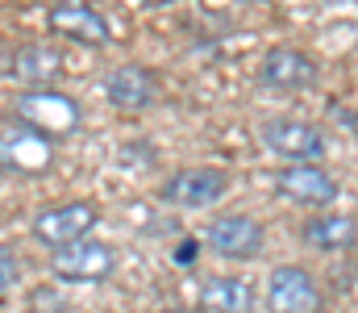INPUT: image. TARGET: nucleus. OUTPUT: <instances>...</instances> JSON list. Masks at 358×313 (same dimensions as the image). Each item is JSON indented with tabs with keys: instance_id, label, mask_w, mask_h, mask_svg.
<instances>
[{
	"instance_id": "1",
	"label": "nucleus",
	"mask_w": 358,
	"mask_h": 313,
	"mask_svg": "<svg viewBox=\"0 0 358 313\" xmlns=\"http://www.w3.org/2000/svg\"><path fill=\"white\" fill-rule=\"evenodd\" d=\"M13 117L59 142V138H71L80 130V101L67 92H55V88H25L13 101Z\"/></svg>"
},
{
	"instance_id": "2",
	"label": "nucleus",
	"mask_w": 358,
	"mask_h": 313,
	"mask_svg": "<svg viewBox=\"0 0 358 313\" xmlns=\"http://www.w3.org/2000/svg\"><path fill=\"white\" fill-rule=\"evenodd\" d=\"M55 167V138L38 134L34 125H8L0 130V172L13 176H42Z\"/></svg>"
},
{
	"instance_id": "3",
	"label": "nucleus",
	"mask_w": 358,
	"mask_h": 313,
	"mask_svg": "<svg viewBox=\"0 0 358 313\" xmlns=\"http://www.w3.org/2000/svg\"><path fill=\"white\" fill-rule=\"evenodd\" d=\"M117 267V251L108 242H96V238H80L71 246H59L50 255V272L59 280H71V284H96V280H108Z\"/></svg>"
},
{
	"instance_id": "4",
	"label": "nucleus",
	"mask_w": 358,
	"mask_h": 313,
	"mask_svg": "<svg viewBox=\"0 0 358 313\" xmlns=\"http://www.w3.org/2000/svg\"><path fill=\"white\" fill-rule=\"evenodd\" d=\"M200 238L221 259H255L263 251V242H267L263 225L255 217H246V213H221V217H213Z\"/></svg>"
},
{
	"instance_id": "5",
	"label": "nucleus",
	"mask_w": 358,
	"mask_h": 313,
	"mask_svg": "<svg viewBox=\"0 0 358 313\" xmlns=\"http://www.w3.org/2000/svg\"><path fill=\"white\" fill-rule=\"evenodd\" d=\"M96 217H100V209L92 205V201H67V205H55V209H46V213L34 217V238H38L42 246H50V251L71 246V242L88 238L92 225H96Z\"/></svg>"
},
{
	"instance_id": "6",
	"label": "nucleus",
	"mask_w": 358,
	"mask_h": 313,
	"mask_svg": "<svg viewBox=\"0 0 358 313\" xmlns=\"http://www.w3.org/2000/svg\"><path fill=\"white\" fill-rule=\"evenodd\" d=\"M263 146L287 163H317L325 155V134L296 117H271L263 121Z\"/></svg>"
},
{
	"instance_id": "7",
	"label": "nucleus",
	"mask_w": 358,
	"mask_h": 313,
	"mask_svg": "<svg viewBox=\"0 0 358 313\" xmlns=\"http://www.w3.org/2000/svg\"><path fill=\"white\" fill-rule=\"evenodd\" d=\"M275 193L300 209H329L338 201V180L317 163H292L275 176Z\"/></svg>"
},
{
	"instance_id": "8",
	"label": "nucleus",
	"mask_w": 358,
	"mask_h": 313,
	"mask_svg": "<svg viewBox=\"0 0 358 313\" xmlns=\"http://www.w3.org/2000/svg\"><path fill=\"white\" fill-rule=\"evenodd\" d=\"M267 309L271 313H321V288L317 280L296 267V263H283L275 267L267 280Z\"/></svg>"
},
{
	"instance_id": "9",
	"label": "nucleus",
	"mask_w": 358,
	"mask_h": 313,
	"mask_svg": "<svg viewBox=\"0 0 358 313\" xmlns=\"http://www.w3.org/2000/svg\"><path fill=\"white\" fill-rule=\"evenodd\" d=\"M104 97L117 113H142L159 101V76L138 63H121L104 76Z\"/></svg>"
},
{
	"instance_id": "10",
	"label": "nucleus",
	"mask_w": 358,
	"mask_h": 313,
	"mask_svg": "<svg viewBox=\"0 0 358 313\" xmlns=\"http://www.w3.org/2000/svg\"><path fill=\"white\" fill-rule=\"evenodd\" d=\"M46 21H50L55 34H63V38H71V42H84V46H104V42L113 38L104 13L92 8V4H84V0H59V4H50Z\"/></svg>"
},
{
	"instance_id": "11",
	"label": "nucleus",
	"mask_w": 358,
	"mask_h": 313,
	"mask_svg": "<svg viewBox=\"0 0 358 313\" xmlns=\"http://www.w3.org/2000/svg\"><path fill=\"white\" fill-rule=\"evenodd\" d=\"M225 188H229V176L221 167H183L163 184V197L183 209H204L213 201H221Z\"/></svg>"
},
{
	"instance_id": "12",
	"label": "nucleus",
	"mask_w": 358,
	"mask_h": 313,
	"mask_svg": "<svg viewBox=\"0 0 358 313\" xmlns=\"http://www.w3.org/2000/svg\"><path fill=\"white\" fill-rule=\"evenodd\" d=\"M8 80L25 84V88H55V80L63 76V55L46 42H29V46H17L8 55V67H4Z\"/></svg>"
},
{
	"instance_id": "13",
	"label": "nucleus",
	"mask_w": 358,
	"mask_h": 313,
	"mask_svg": "<svg viewBox=\"0 0 358 313\" xmlns=\"http://www.w3.org/2000/svg\"><path fill=\"white\" fill-rule=\"evenodd\" d=\"M259 80L271 84V88H287V92L313 88L317 84V63L296 46H275V50H267V59L259 67Z\"/></svg>"
},
{
	"instance_id": "14",
	"label": "nucleus",
	"mask_w": 358,
	"mask_h": 313,
	"mask_svg": "<svg viewBox=\"0 0 358 313\" xmlns=\"http://www.w3.org/2000/svg\"><path fill=\"white\" fill-rule=\"evenodd\" d=\"M300 238L317 251H350L358 242V221L346 217V213H321V217L304 221Z\"/></svg>"
},
{
	"instance_id": "15",
	"label": "nucleus",
	"mask_w": 358,
	"mask_h": 313,
	"mask_svg": "<svg viewBox=\"0 0 358 313\" xmlns=\"http://www.w3.org/2000/svg\"><path fill=\"white\" fill-rule=\"evenodd\" d=\"M200 305L208 313H255V288L238 276H213L200 284Z\"/></svg>"
},
{
	"instance_id": "16",
	"label": "nucleus",
	"mask_w": 358,
	"mask_h": 313,
	"mask_svg": "<svg viewBox=\"0 0 358 313\" xmlns=\"http://www.w3.org/2000/svg\"><path fill=\"white\" fill-rule=\"evenodd\" d=\"M17 276H21V267H17V255L0 242V293H8L13 284H17Z\"/></svg>"
},
{
	"instance_id": "17",
	"label": "nucleus",
	"mask_w": 358,
	"mask_h": 313,
	"mask_svg": "<svg viewBox=\"0 0 358 313\" xmlns=\"http://www.w3.org/2000/svg\"><path fill=\"white\" fill-rule=\"evenodd\" d=\"M192 255H196V242H183V246H179V259H183V263H187V259H192Z\"/></svg>"
},
{
	"instance_id": "18",
	"label": "nucleus",
	"mask_w": 358,
	"mask_h": 313,
	"mask_svg": "<svg viewBox=\"0 0 358 313\" xmlns=\"http://www.w3.org/2000/svg\"><path fill=\"white\" fill-rule=\"evenodd\" d=\"M163 313H208V309H204V305H200V309H192V305H187V309H163Z\"/></svg>"
},
{
	"instance_id": "19",
	"label": "nucleus",
	"mask_w": 358,
	"mask_h": 313,
	"mask_svg": "<svg viewBox=\"0 0 358 313\" xmlns=\"http://www.w3.org/2000/svg\"><path fill=\"white\" fill-rule=\"evenodd\" d=\"M142 4H167V0H142Z\"/></svg>"
}]
</instances>
